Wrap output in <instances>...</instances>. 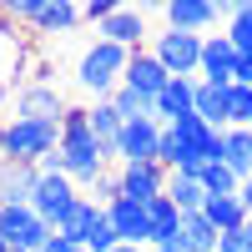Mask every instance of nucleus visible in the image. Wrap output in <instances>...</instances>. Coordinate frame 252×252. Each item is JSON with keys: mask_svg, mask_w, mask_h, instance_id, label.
<instances>
[{"mask_svg": "<svg viewBox=\"0 0 252 252\" xmlns=\"http://www.w3.org/2000/svg\"><path fill=\"white\" fill-rule=\"evenodd\" d=\"M192 116H202L207 126L227 131V86H212V81H197V101H192Z\"/></svg>", "mask_w": 252, "mask_h": 252, "instance_id": "22", "label": "nucleus"}, {"mask_svg": "<svg viewBox=\"0 0 252 252\" xmlns=\"http://www.w3.org/2000/svg\"><path fill=\"white\" fill-rule=\"evenodd\" d=\"M86 116H91V131L106 141V146H111V157H116V136H121V126H126V121H121V111L111 106V101H91Z\"/></svg>", "mask_w": 252, "mask_h": 252, "instance_id": "25", "label": "nucleus"}, {"mask_svg": "<svg viewBox=\"0 0 252 252\" xmlns=\"http://www.w3.org/2000/svg\"><path fill=\"white\" fill-rule=\"evenodd\" d=\"M202 40H207V35H187V31L161 26V31L152 35V46H146V51L161 61L166 76H197V71H202Z\"/></svg>", "mask_w": 252, "mask_h": 252, "instance_id": "6", "label": "nucleus"}, {"mask_svg": "<svg viewBox=\"0 0 252 252\" xmlns=\"http://www.w3.org/2000/svg\"><path fill=\"white\" fill-rule=\"evenodd\" d=\"M81 207V187L66 177V172H56V177H46L40 172V182H35V197H31V212L51 227V232H61L66 227V217Z\"/></svg>", "mask_w": 252, "mask_h": 252, "instance_id": "5", "label": "nucleus"}, {"mask_svg": "<svg viewBox=\"0 0 252 252\" xmlns=\"http://www.w3.org/2000/svg\"><path fill=\"white\" fill-rule=\"evenodd\" d=\"M166 197H172V202H177V212L187 217V212H202V207H207V187H202V177L166 172Z\"/></svg>", "mask_w": 252, "mask_h": 252, "instance_id": "21", "label": "nucleus"}, {"mask_svg": "<svg viewBox=\"0 0 252 252\" xmlns=\"http://www.w3.org/2000/svg\"><path fill=\"white\" fill-rule=\"evenodd\" d=\"M81 26V5L76 0H40V15H35V35H71Z\"/></svg>", "mask_w": 252, "mask_h": 252, "instance_id": "18", "label": "nucleus"}, {"mask_svg": "<svg viewBox=\"0 0 252 252\" xmlns=\"http://www.w3.org/2000/svg\"><path fill=\"white\" fill-rule=\"evenodd\" d=\"M101 222V207L91 202V197H81V207L66 217V227H61L56 237H66V242H76V247H86V237H91V227Z\"/></svg>", "mask_w": 252, "mask_h": 252, "instance_id": "24", "label": "nucleus"}, {"mask_svg": "<svg viewBox=\"0 0 252 252\" xmlns=\"http://www.w3.org/2000/svg\"><path fill=\"white\" fill-rule=\"evenodd\" d=\"M157 161L166 172H187V177H202L212 161H222V131L207 126L202 116H182L161 131V146H157Z\"/></svg>", "mask_w": 252, "mask_h": 252, "instance_id": "2", "label": "nucleus"}, {"mask_svg": "<svg viewBox=\"0 0 252 252\" xmlns=\"http://www.w3.org/2000/svg\"><path fill=\"white\" fill-rule=\"evenodd\" d=\"M111 252H152V247H126V242H121V247H111Z\"/></svg>", "mask_w": 252, "mask_h": 252, "instance_id": "36", "label": "nucleus"}, {"mask_svg": "<svg viewBox=\"0 0 252 252\" xmlns=\"http://www.w3.org/2000/svg\"><path fill=\"white\" fill-rule=\"evenodd\" d=\"M217 227L207 222V212H187L177 227V252H217Z\"/></svg>", "mask_w": 252, "mask_h": 252, "instance_id": "20", "label": "nucleus"}, {"mask_svg": "<svg viewBox=\"0 0 252 252\" xmlns=\"http://www.w3.org/2000/svg\"><path fill=\"white\" fill-rule=\"evenodd\" d=\"M116 177H121V197L126 202L152 207L157 197H166V166H157V161H146V166H116Z\"/></svg>", "mask_w": 252, "mask_h": 252, "instance_id": "13", "label": "nucleus"}, {"mask_svg": "<svg viewBox=\"0 0 252 252\" xmlns=\"http://www.w3.org/2000/svg\"><path fill=\"white\" fill-rule=\"evenodd\" d=\"M237 202H242V207H247V222H252V177H247V182H242V187H237Z\"/></svg>", "mask_w": 252, "mask_h": 252, "instance_id": "35", "label": "nucleus"}, {"mask_svg": "<svg viewBox=\"0 0 252 252\" xmlns=\"http://www.w3.org/2000/svg\"><path fill=\"white\" fill-rule=\"evenodd\" d=\"M242 237H247V252H252V222H247V227H242Z\"/></svg>", "mask_w": 252, "mask_h": 252, "instance_id": "37", "label": "nucleus"}, {"mask_svg": "<svg viewBox=\"0 0 252 252\" xmlns=\"http://www.w3.org/2000/svg\"><path fill=\"white\" fill-rule=\"evenodd\" d=\"M35 182H40V166H26V161H0V207H31Z\"/></svg>", "mask_w": 252, "mask_h": 252, "instance_id": "16", "label": "nucleus"}, {"mask_svg": "<svg viewBox=\"0 0 252 252\" xmlns=\"http://www.w3.org/2000/svg\"><path fill=\"white\" fill-rule=\"evenodd\" d=\"M202 187H207V197H237V187H242V182L227 172L222 161H212V166L202 172Z\"/></svg>", "mask_w": 252, "mask_h": 252, "instance_id": "29", "label": "nucleus"}, {"mask_svg": "<svg viewBox=\"0 0 252 252\" xmlns=\"http://www.w3.org/2000/svg\"><path fill=\"white\" fill-rule=\"evenodd\" d=\"M106 15H116V0H86L81 5V26H101Z\"/></svg>", "mask_w": 252, "mask_h": 252, "instance_id": "31", "label": "nucleus"}, {"mask_svg": "<svg viewBox=\"0 0 252 252\" xmlns=\"http://www.w3.org/2000/svg\"><path fill=\"white\" fill-rule=\"evenodd\" d=\"M227 126H247L252 131V86H227Z\"/></svg>", "mask_w": 252, "mask_h": 252, "instance_id": "28", "label": "nucleus"}, {"mask_svg": "<svg viewBox=\"0 0 252 252\" xmlns=\"http://www.w3.org/2000/svg\"><path fill=\"white\" fill-rule=\"evenodd\" d=\"M106 222H111V232H116V242H126V247H152V217H146V207L141 202H111L106 207Z\"/></svg>", "mask_w": 252, "mask_h": 252, "instance_id": "12", "label": "nucleus"}, {"mask_svg": "<svg viewBox=\"0 0 252 252\" xmlns=\"http://www.w3.org/2000/svg\"><path fill=\"white\" fill-rule=\"evenodd\" d=\"M111 106L121 111V121H146V116H157V101H146V96H136V91H126V86H116V96H111Z\"/></svg>", "mask_w": 252, "mask_h": 252, "instance_id": "27", "label": "nucleus"}, {"mask_svg": "<svg viewBox=\"0 0 252 252\" xmlns=\"http://www.w3.org/2000/svg\"><path fill=\"white\" fill-rule=\"evenodd\" d=\"M202 212H207V222H212L217 232H242V227H247V207L237 197H207Z\"/></svg>", "mask_w": 252, "mask_h": 252, "instance_id": "23", "label": "nucleus"}, {"mask_svg": "<svg viewBox=\"0 0 252 252\" xmlns=\"http://www.w3.org/2000/svg\"><path fill=\"white\" fill-rule=\"evenodd\" d=\"M166 81H172V76L161 71V61H157L152 51H131V66H126V81H121L126 91H136V96H146V101H157V96L166 91Z\"/></svg>", "mask_w": 252, "mask_h": 252, "instance_id": "15", "label": "nucleus"}, {"mask_svg": "<svg viewBox=\"0 0 252 252\" xmlns=\"http://www.w3.org/2000/svg\"><path fill=\"white\" fill-rule=\"evenodd\" d=\"M126 66H131V51L111 46V40H91L81 51V61H76V86L91 101H111L116 86L126 81Z\"/></svg>", "mask_w": 252, "mask_h": 252, "instance_id": "4", "label": "nucleus"}, {"mask_svg": "<svg viewBox=\"0 0 252 252\" xmlns=\"http://www.w3.org/2000/svg\"><path fill=\"white\" fill-rule=\"evenodd\" d=\"M91 202L101 207V212H106L111 202H121V177H116V172H106V177H101V182L91 187Z\"/></svg>", "mask_w": 252, "mask_h": 252, "instance_id": "30", "label": "nucleus"}, {"mask_svg": "<svg viewBox=\"0 0 252 252\" xmlns=\"http://www.w3.org/2000/svg\"><path fill=\"white\" fill-rule=\"evenodd\" d=\"M192 101H197V76H172L166 81V91L157 96V121L172 126L182 116H192Z\"/></svg>", "mask_w": 252, "mask_h": 252, "instance_id": "17", "label": "nucleus"}, {"mask_svg": "<svg viewBox=\"0 0 252 252\" xmlns=\"http://www.w3.org/2000/svg\"><path fill=\"white\" fill-rule=\"evenodd\" d=\"M161 131H166V126H161L157 116H146V121H126L121 136H116V166H146V161H157ZM157 166H161V161H157Z\"/></svg>", "mask_w": 252, "mask_h": 252, "instance_id": "7", "label": "nucleus"}, {"mask_svg": "<svg viewBox=\"0 0 252 252\" xmlns=\"http://www.w3.org/2000/svg\"><path fill=\"white\" fill-rule=\"evenodd\" d=\"M56 152H61V121H31V116H5L0 121V161L40 166Z\"/></svg>", "mask_w": 252, "mask_h": 252, "instance_id": "3", "label": "nucleus"}, {"mask_svg": "<svg viewBox=\"0 0 252 252\" xmlns=\"http://www.w3.org/2000/svg\"><path fill=\"white\" fill-rule=\"evenodd\" d=\"M227 40L237 46V56L252 51V0H237V5H227Z\"/></svg>", "mask_w": 252, "mask_h": 252, "instance_id": "26", "label": "nucleus"}, {"mask_svg": "<svg viewBox=\"0 0 252 252\" xmlns=\"http://www.w3.org/2000/svg\"><path fill=\"white\" fill-rule=\"evenodd\" d=\"M0 237L10 242V252H40L56 232L31 212V207H0Z\"/></svg>", "mask_w": 252, "mask_h": 252, "instance_id": "8", "label": "nucleus"}, {"mask_svg": "<svg viewBox=\"0 0 252 252\" xmlns=\"http://www.w3.org/2000/svg\"><path fill=\"white\" fill-rule=\"evenodd\" d=\"M96 40H111L121 51H146L152 46V31H146V10H131V5H116V15H106L96 26Z\"/></svg>", "mask_w": 252, "mask_h": 252, "instance_id": "10", "label": "nucleus"}, {"mask_svg": "<svg viewBox=\"0 0 252 252\" xmlns=\"http://www.w3.org/2000/svg\"><path fill=\"white\" fill-rule=\"evenodd\" d=\"M217 252H247V237L242 232H222L217 237Z\"/></svg>", "mask_w": 252, "mask_h": 252, "instance_id": "32", "label": "nucleus"}, {"mask_svg": "<svg viewBox=\"0 0 252 252\" xmlns=\"http://www.w3.org/2000/svg\"><path fill=\"white\" fill-rule=\"evenodd\" d=\"M222 166L237 182L252 177V131H247V126H227V131H222Z\"/></svg>", "mask_w": 252, "mask_h": 252, "instance_id": "19", "label": "nucleus"}, {"mask_svg": "<svg viewBox=\"0 0 252 252\" xmlns=\"http://www.w3.org/2000/svg\"><path fill=\"white\" fill-rule=\"evenodd\" d=\"M232 81H237V86H252V51L237 56V76H232Z\"/></svg>", "mask_w": 252, "mask_h": 252, "instance_id": "33", "label": "nucleus"}, {"mask_svg": "<svg viewBox=\"0 0 252 252\" xmlns=\"http://www.w3.org/2000/svg\"><path fill=\"white\" fill-rule=\"evenodd\" d=\"M232 76H237V46H232L227 35H207V40H202V71H197V81L232 86Z\"/></svg>", "mask_w": 252, "mask_h": 252, "instance_id": "14", "label": "nucleus"}, {"mask_svg": "<svg viewBox=\"0 0 252 252\" xmlns=\"http://www.w3.org/2000/svg\"><path fill=\"white\" fill-rule=\"evenodd\" d=\"M0 252H10V242H5V237H0Z\"/></svg>", "mask_w": 252, "mask_h": 252, "instance_id": "38", "label": "nucleus"}, {"mask_svg": "<svg viewBox=\"0 0 252 252\" xmlns=\"http://www.w3.org/2000/svg\"><path fill=\"white\" fill-rule=\"evenodd\" d=\"M217 15H222V5H212V0H166L161 5V20L172 31H187V35H212Z\"/></svg>", "mask_w": 252, "mask_h": 252, "instance_id": "11", "label": "nucleus"}, {"mask_svg": "<svg viewBox=\"0 0 252 252\" xmlns=\"http://www.w3.org/2000/svg\"><path fill=\"white\" fill-rule=\"evenodd\" d=\"M40 252H81V247H76V242H66V237H51Z\"/></svg>", "mask_w": 252, "mask_h": 252, "instance_id": "34", "label": "nucleus"}, {"mask_svg": "<svg viewBox=\"0 0 252 252\" xmlns=\"http://www.w3.org/2000/svg\"><path fill=\"white\" fill-rule=\"evenodd\" d=\"M81 252H86V247H81Z\"/></svg>", "mask_w": 252, "mask_h": 252, "instance_id": "39", "label": "nucleus"}, {"mask_svg": "<svg viewBox=\"0 0 252 252\" xmlns=\"http://www.w3.org/2000/svg\"><path fill=\"white\" fill-rule=\"evenodd\" d=\"M66 96H61L56 81H26L15 91V116H31V121H66Z\"/></svg>", "mask_w": 252, "mask_h": 252, "instance_id": "9", "label": "nucleus"}, {"mask_svg": "<svg viewBox=\"0 0 252 252\" xmlns=\"http://www.w3.org/2000/svg\"><path fill=\"white\" fill-rule=\"evenodd\" d=\"M61 161H66V177L81 187V197H86L91 187L111 172V161H116V157H111V146L91 131L86 106H71L66 121H61Z\"/></svg>", "mask_w": 252, "mask_h": 252, "instance_id": "1", "label": "nucleus"}]
</instances>
